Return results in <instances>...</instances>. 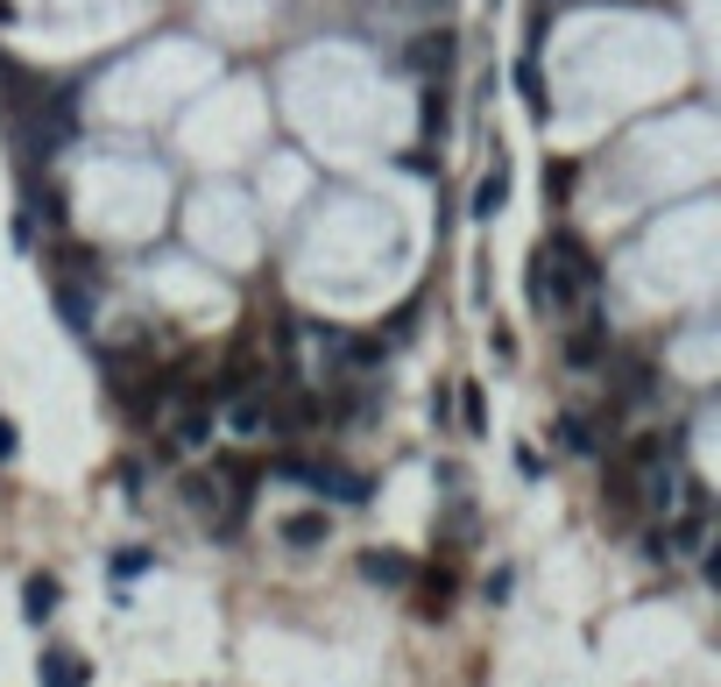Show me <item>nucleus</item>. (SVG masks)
Instances as JSON below:
<instances>
[{"label":"nucleus","instance_id":"1","mask_svg":"<svg viewBox=\"0 0 721 687\" xmlns=\"http://www.w3.org/2000/svg\"><path fill=\"white\" fill-rule=\"evenodd\" d=\"M269 468L290 475V482H311L319 496H340V504H368V482H361L354 468H333V461H298V454H277Z\"/></svg>","mask_w":721,"mask_h":687},{"label":"nucleus","instance_id":"2","mask_svg":"<svg viewBox=\"0 0 721 687\" xmlns=\"http://www.w3.org/2000/svg\"><path fill=\"white\" fill-rule=\"evenodd\" d=\"M227 426H233V440H262V432H277V397H269V390H227Z\"/></svg>","mask_w":721,"mask_h":687},{"label":"nucleus","instance_id":"3","mask_svg":"<svg viewBox=\"0 0 721 687\" xmlns=\"http://www.w3.org/2000/svg\"><path fill=\"white\" fill-rule=\"evenodd\" d=\"M601 348H609V319H601V312H588V327H580V333L567 340V361H573V369H594V361H601Z\"/></svg>","mask_w":721,"mask_h":687},{"label":"nucleus","instance_id":"4","mask_svg":"<svg viewBox=\"0 0 721 687\" xmlns=\"http://www.w3.org/2000/svg\"><path fill=\"white\" fill-rule=\"evenodd\" d=\"M36 680L43 687H86V659L78 653H43L36 659Z\"/></svg>","mask_w":721,"mask_h":687},{"label":"nucleus","instance_id":"5","mask_svg":"<svg viewBox=\"0 0 721 687\" xmlns=\"http://www.w3.org/2000/svg\"><path fill=\"white\" fill-rule=\"evenodd\" d=\"M361 575H368V581H389V588H403V581L418 575V567L403 560V552H361Z\"/></svg>","mask_w":721,"mask_h":687},{"label":"nucleus","instance_id":"6","mask_svg":"<svg viewBox=\"0 0 721 687\" xmlns=\"http://www.w3.org/2000/svg\"><path fill=\"white\" fill-rule=\"evenodd\" d=\"M50 298H57V312H64V327H71V333H92V298L78 291V283H57Z\"/></svg>","mask_w":721,"mask_h":687},{"label":"nucleus","instance_id":"7","mask_svg":"<svg viewBox=\"0 0 721 687\" xmlns=\"http://www.w3.org/2000/svg\"><path fill=\"white\" fill-rule=\"evenodd\" d=\"M445 64H453V36H418V43H411V71H445Z\"/></svg>","mask_w":721,"mask_h":687},{"label":"nucleus","instance_id":"8","mask_svg":"<svg viewBox=\"0 0 721 687\" xmlns=\"http://www.w3.org/2000/svg\"><path fill=\"white\" fill-rule=\"evenodd\" d=\"M57 596H64V588H57L50 575H29V588H22V609H29V624L57 617Z\"/></svg>","mask_w":721,"mask_h":687},{"label":"nucleus","instance_id":"9","mask_svg":"<svg viewBox=\"0 0 721 687\" xmlns=\"http://www.w3.org/2000/svg\"><path fill=\"white\" fill-rule=\"evenodd\" d=\"M502 199H510V170H489V178H481V192H474V220H495L502 213Z\"/></svg>","mask_w":721,"mask_h":687},{"label":"nucleus","instance_id":"10","mask_svg":"<svg viewBox=\"0 0 721 687\" xmlns=\"http://www.w3.org/2000/svg\"><path fill=\"white\" fill-rule=\"evenodd\" d=\"M206 440H212V411H206V405H184V418H178V447L199 454Z\"/></svg>","mask_w":721,"mask_h":687},{"label":"nucleus","instance_id":"11","mask_svg":"<svg viewBox=\"0 0 721 687\" xmlns=\"http://www.w3.org/2000/svg\"><path fill=\"white\" fill-rule=\"evenodd\" d=\"M326 539V518L319 510H298V518H283V546H319Z\"/></svg>","mask_w":721,"mask_h":687},{"label":"nucleus","instance_id":"12","mask_svg":"<svg viewBox=\"0 0 721 687\" xmlns=\"http://www.w3.org/2000/svg\"><path fill=\"white\" fill-rule=\"evenodd\" d=\"M517 86H523V100H531V113L544 121V92H538V57H523V64H517Z\"/></svg>","mask_w":721,"mask_h":687},{"label":"nucleus","instance_id":"13","mask_svg":"<svg viewBox=\"0 0 721 687\" xmlns=\"http://www.w3.org/2000/svg\"><path fill=\"white\" fill-rule=\"evenodd\" d=\"M559 432H567V447L573 454H594L601 440H594V426H588V418H567V426H559Z\"/></svg>","mask_w":721,"mask_h":687},{"label":"nucleus","instance_id":"14","mask_svg":"<svg viewBox=\"0 0 721 687\" xmlns=\"http://www.w3.org/2000/svg\"><path fill=\"white\" fill-rule=\"evenodd\" d=\"M460 411H467V432H489V405H481V390H467Z\"/></svg>","mask_w":721,"mask_h":687},{"label":"nucleus","instance_id":"15","mask_svg":"<svg viewBox=\"0 0 721 687\" xmlns=\"http://www.w3.org/2000/svg\"><path fill=\"white\" fill-rule=\"evenodd\" d=\"M424 128H432V136H439V128H445V92H439V86L424 92Z\"/></svg>","mask_w":721,"mask_h":687},{"label":"nucleus","instance_id":"16","mask_svg":"<svg viewBox=\"0 0 721 687\" xmlns=\"http://www.w3.org/2000/svg\"><path fill=\"white\" fill-rule=\"evenodd\" d=\"M0 461H14V426L0 418Z\"/></svg>","mask_w":721,"mask_h":687},{"label":"nucleus","instance_id":"17","mask_svg":"<svg viewBox=\"0 0 721 687\" xmlns=\"http://www.w3.org/2000/svg\"><path fill=\"white\" fill-rule=\"evenodd\" d=\"M8 14H14V8H8V0H0V22H8Z\"/></svg>","mask_w":721,"mask_h":687}]
</instances>
